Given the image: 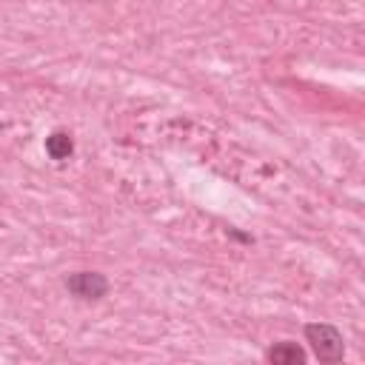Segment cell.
<instances>
[{"label": "cell", "instance_id": "cell-1", "mask_svg": "<svg viewBox=\"0 0 365 365\" xmlns=\"http://www.w3.org/2000/svg\"><path fill=\"white\" fill-rule=\"evenodd\" d=\"M305 339L311 342L314 354L319 362H339L342 354H345V342H342V334L328 325V322H311L305 325Z\"/></svg>", "mask_w": 365, "mask_h": 365}, {"label": "cell", "instance_id": "cell-2", "mask_svg": "<svg viewBox=\"0 0 365 365\" xmlns=\"http://www.w3.org/2000/svg\"><path fill=\"white\" fill-rule=\"evenodd\" d=\"M66 288L80 299H100L108 294V279L97 271H77L66 279Z\"/></svg>", "mask_w": 365, "mask_h": 365}, {"label": "cell", "instance_id": "cell-3", "mask_svg": "<svg viewBox=\"0 0 365 365\" xmlns=\"http://www.w3.org/2000/svg\"><path fill=\"white\" fill-rule=\"evenodd\" d=\"M265 359L274 362V365H302L305 362V351L297 342H279L265 354Z\"/></svg>", "mask_w": 365, "mask_h": 365}, {"label": "cell", "instance_id": "cell-4", "mask_svg": "<svg viewBox=\"0 0 365 365\" xmlns=\"http://www.w3.org/2000/svg\"><path fill=\"white\" fill-rule=\"evenodd\" d=\"M46 151H48L51 160H66V157L74 151V140H71V134H66V131H54V134H48V137H46Z\"/></svg>", "mask_w": 365, "mask_h": 365}]
</instances>
